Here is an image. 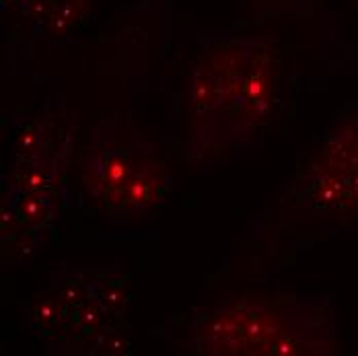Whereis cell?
<instances>
[{"mask_svg": "<svg viewBox=\"0 0 358 356\" xmlns=\"http://www.w3.org/2000/svg\"><path fill=\"white\" fill-rule=\"evenodd\" d=\"M128 309L130 276L120 262H64L29 297L23 323L48 355H128Z\"/></svg>", "mask_w": 358, "mask_h": 356, "instance_id": "3", "label": "cell"}, {"mask_svg": "<svg viewBox=\"0 0 358 356\" xmlns=\"http://www.w3.org/2000/svg\"><path fill=\"white\" fill-rule=\"evenodd\" d=\"M280 62L266 37H206L187 87L185 155L213 167L255 146L278 99Z\"/></svg>", "mask_w": 358, "mask_h": 356, "instance_id": "1", "label": "cell"}, {"mask_svg": "<svg viewBox=\"0 0 358 356\" xmlns=\"http://www.w3.org/2000/svg\"><path fill=\"white\" fill-rule=\"evenodd\" d=\"M19 6L39 36L62 37L74 31L87 10L89 0H2V6Z\"/></svg>", "mask_w": 358, "mask_h": 356, "instance_id": "7", "label": "cell"}, {"mask_svg": "<svg viewBox=\"0 0 358 356\" xmlns=\"http://www.w3.org/2000/svg\"><path fill=\"white\" fill-rule=\"evenodd\" d=\"M76 130L78 120L71 113L34 118L19 132L2 187V264L25 262L56 239L58 222L69 206L66 176Z\"/></svg>", "mask_w": 358, "mask_h": 356, "instance_id": "4", "label": "cell"}, {"mask_svg": "<svg viewBox=\"0 0 358 356\" xmlns=\"http://www.w3.org/2000/svg\"><path fill=\"white\" fill-rule=\"evenodd\" d=\"M196 356H325L340 346L331 292L224 294L198 309L185 329Z\"/></svg>", "mask_w": 358, "mask_h": 356, "instance_id": "2", "label": "cell"}, {"mask_svg": "<svg viewBox=\"0 0 358 356\" xmlns=\"http://www.w3.org/2000/svg\"><path fill=\"white\" fill-rule=\"evenodd\" d=\"M282 220L358 218V106L336 118L305 169L282 196Z\"/></svg>", "mask_w": 358, "mask_h": 356, "instance_id": "6", "label": "cell"}, {"mask_svg": "<svg viewBox=\"0 0 358 356\" xmlns=\"http://www.w3.org/2000/svg\"><path fill=\"white\" fill-rule=\"evenodd\" d=\"M78 167L87 196L117 222L152 214L173 192V176L159 144L124 111L101 115L89 128Z\"/></svg>", "mask_w": 358, "mask_h": 356, "instance_id": "5", "label": "cell"}]
</instances>
